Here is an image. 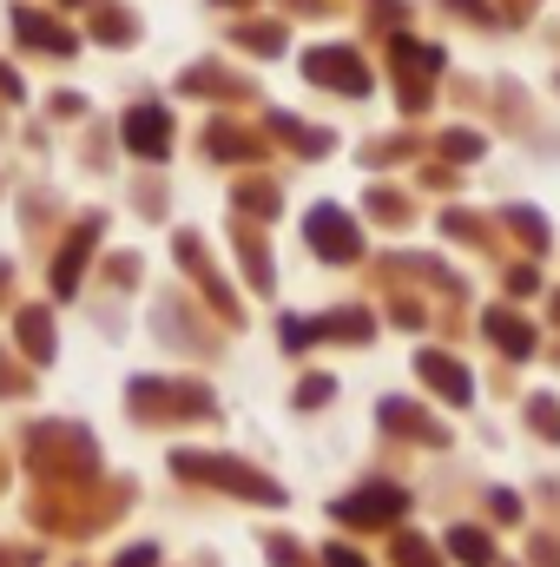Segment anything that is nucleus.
Listing matches in <instances>:
<instances>
[{
  "label": "nucleus",
  "mask_w": 560,
  "mask_h": 567,
  "mask_svg": "<svg viewBox=\"0 0 560 567\" xmlns=\"http://www.w3.org/2000/svg\"><path fill=\"white\" fill-rule=\"evenodd\" d=\"M13 33H20L27 47H46V53H66V47H73V40H66L53 20H40V13H13Z\"/></svg>",
  "instance_id": "f257e3e1"
},
{
  "label": "nucleus",
  "mask_w": 560,
  "mask_h": 567,
  "mask_svg": "<svg viewBox=\"0 0 560 567\" xmlns=\"http://www.w3.org/2000/svg\"><path fill=\"white\" fill-rule=\"evenodd\" d=\"M310 238H317V245H323L330 258L356 251V231H343V218H336V212H317V218H310Z\"/></svg>",
  "instance_id": "f03ea898"
},
{
  "label": "nucleus",
  "mask_w": 560,
  "mask_h": 567,
  "mask_svg": "<svg viewBox=\"0 0 560 567\" xmlns=\"http://www.w3.org/2000/svg\"><path fill=\"white\" fill-rule=\"evenodd\" d=\"M126 145L133 152H165V113H133L126 120Z\"/></svg>",
  "instance_id": "7ed1b4c3"
},
{
  "label": "nucleus",
  "mask_w": 560,
  "mask_h": 567,
  "mask_svg": "<svg viewBox=\"0 0 560 567\" xmlns=\"http://www.w3.org/2000/svg\"><path fill=\"white\" fill-rule=\"evenodd\" d=\"M310 73H317V80H330V86H350V93H363V73H356V60H343V53H317V60H310Z\"/></svg>",
  "instance_id": "20e7f679"
},
{
  "label": "nucleus",
  "mask_w": 560,
  "mask_h": 567,
  "mask_svg": "<svg viewBox=\"0 0 560 567\" xmlns=\"http://www.w3.org/2000/svg\"><path fill=\"white\" fill-rule=\"evenodd\" d=\"M343 515H396V495H363V502H343Z\"/></svg>",
  "instance_id": "39448f33"
},
{
  "label": "nucleus",
  "mask_w": 560,
  "mask_h": 567,
  "mask_svg": "<svg viewBox=\"0 0 560 567\" xmlns=\"http://www.w3.org/2000/svg\"><path fill=\"white\" fill-rule=\"evenodd\" d=\"M330 567H363V561H350V555H343V548H330Z\"/></svg>",
  "instance_id": "423d86ee"
}]
</instances>
